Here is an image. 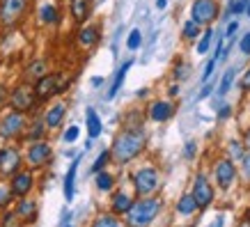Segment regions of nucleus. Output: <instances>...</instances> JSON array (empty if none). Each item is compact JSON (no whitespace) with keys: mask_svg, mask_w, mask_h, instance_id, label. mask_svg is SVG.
<instances>
[{"mask_svg":"<svg viewBox=\"0 0 250 227\" xmlns=\"http://www.w3.org/2000/svg\"><path fill=\"white\" fill-rule=\"evenodd\" d=\"M44 133H46V124H44V122H35V124H30V126L25 129V133H23V136L32 143V140H42V138H44Z\"/></svg>","mask_w":250,"mask_h":227,"instance_id":"obj_28","label":"nucleus"},{"mask_svg":"<svg viewBox=\"0 0 250 227\" xmlns=\"http://www.w3.org/2000/svg\"><path fill=\"white\" fill-rule=\"evenodd\" d=\"M229 115H232V108H229V106H223V108H220V113H218L220 120H225V117H229Z\"/></svg>","mask_w":250,"mask_h":227,"instance_id":"obj_43","label":"nucleus"},{"mask_svg":"<svg viewBox=\"0 0 250 227\" xmlns=\"http://www.w3.org/2000/svg\"><path fill=\"white\" fill-rule=\"evenodd\" d=\"M99 37H101L99 25H83V28L76 32V41L81 48H92V46H97Z\"/></svg>","mask_w":250,"mask_h":227,"instance_id":"obj_16","label":"nucleus"},{"mask_svg":"<svg viewBox=\"0 0 250 227\" xmlns=\"http://www.w3.org/2000/svg\"><path fill=\"white\" fill-rule=\"evenodd\" d=\"M246 14H248V19H250V0H248V5H246Z\"/></svg>","mask_w":250,"mask_h":227,"instance_id":"obj_53","label":"nucleus"},{"mask_svg":"<svg viewBox=\"0 0 250 227\" xmlns=\"http://www.w3.org/2000/svg\"><path fill=\"white\" fill-rule=\"evenodd\" d=\"M115 186V177L110 172H106V170H101V172H97V188L99 190H113Z\"/></svg>","mask_w":250,"mask_h":227,"instance_id":"obj_29","label":"nucleus"},{"mask_svg":"<svg viewBox=\"0 0 250 227\" xmlns=\"http://www.w3.org/2000/svg\"><path fill=\"white\" fill-rule=\"evenodd\" d=\"M241 170H243V177L250 179V151H246L241 156Z\"/></svg>","mask_w":250,"mask_h":227,"instance_id":"obj_37","label":"nucleus"},{"mask_svg":"<svg viewBox=\"0 0 250 227\" xmlns=\"http://www.w3.org/2000/svg\"><path fill=\"white\" fill-rule=\"evenodd\" d=\"M236 28H239V23H236V21H232V23L228 25V37H229V39H232V35L236 32Z\"/></svg>","mask_w":250,"mask_h":227,"instance_id":"obj_46","label":"nucleus"},{"mask_svg":"<svg viewBox=\"0 0 250 227\" xmlns=\"http://www.w3.org/2000/svg\"><path fill=\"white\" fill-rule=\"evenodd\" d=\"M108 161H110V151H101V154H99V159L94 161V165H92V172L94 174L101 172V170L108 165Z\"/></svg>","mask_w":250,"mask_h":227,"instance_id":"obj_35","label":"nucleus"},{"mask_svg":"<svg viewBox=\"0 0 250 227\" xmlns=\"http://www.w3.org/2000/svg\"><path fill=\"white\" fill-rule=\"evenodd\" d=\"M131 182H133V188L138 195L147 197L161 186V174L156 167H140L131 174Z\"/></svg>","mask_w":250,"mask_h":227,"instance_id":"obj_5","label":"nucleus"},{"mask_svg":"<svg viewBox=\"0 0 250 227\" xmlns=\"http://www.w3.org/2000/svg\"><path fill=\"white\" fill-rule=\"evenodd\" d=\"M140 44H143V32L133 28L129 32V37H126V46H129V51H136V48H140Z\"/></svg>","mask_w":250,"mask_h":227,"instance_id":"obj_32","label":"nucleus"},{"mask_svg":"<svg viewBox=\"0 0 250 227\" xmlns=\"http://www.w3.org/2000/svg\"><path fill=\"white\" fill-rule=\"evenodd\" d=\"M12 200H14V193H12V186H9V182L0 179V211H5Z\"/></svg>","mask_w":250,"mask_h":227,"instance_id":"obj_27","label":"nucleus"},{"mask_svg":"<svg viewBox=\"0 0 250 227\" xmlns=\"http://www.w3.org/2000/svg\"><path fill=\"white\" fill-rule=\"evenodd\" d=\"M131 64H133V62L129 60V62H124V64H122V67H120V71L115 74V81H113V85H110V90H108L106 99H115V94L120 92L122 83H124V78H126V71H129V69H131Z\"/></svg>","mask_w":250,"mask_h":227,"instance_id":"obj_24","label":"nucleus"},{"mask_svg":"<svg viewBox=\"0 0 250 227\" xmlns=\"http://www.w3.org/2000/svg\"><path fill=\"white\" fill-rule=\"evenodd\" d=\"M161 211V200L147 195L131 205V209L124 213V225L126 227H149L154 218Z\"/></svg>","mask_w":250,"mask_h":227,"instance_id":"obj_2","label":"nucleus"},{"mask_svg":"<svg viewBox=\"0 0 250 227\" xmlns=\"http://www.w3.org/2000/svg\"><path fill=\"white\" fill-rule=\"evenodd\" d=\"M0 151H2V144H0Z\"/></svg>","mask_w":250,"mask_h":227,"instance_id":"obj_54","label":"nucleus"},{"mask_svg":"<svg viewBox=\"0 0 250 227\" xmlns=\"http://www.w3.org/2000/svg\"><path fill=\"white\" fill-rule=\"evenodd\" d=\"M239 48H241V53L250 55V32H248V35H243V39H241V44H239Z\"/></svg>","mask_w":250,"mask_h":227,"instance_id":"obj_41","label":"nucleus"},{"mask_svg":"<svg viewBox=\"0 0 250 227\" xmlns=\"http://www.w3.org/2000/svg\"><path fill=\"white\" fill-rule=\"evenodd\" d=\"M236 179V167L232 159H220L216 163V182L220 188H229Z\"/></svg>","mask_w":250,"mask_h":227,"instance_id":"obj_14","label":"nucleus"},{"mask_svg":"<svg viewBox=\"0 0 250 227\" xmlns=\"http://www.w3.org/2000/svg\"><path fill=\"white\" fill-rule=\"evenodd\" d=\"M182 35H184V39H195L197 35H200V25H197L195 21H186L184 23V28H182Z\"/></svg>","mask_w":250,"mask_h":227,"instance_id":"obj_33","label":"nucleus"},{"mask_svg":"<svg viewBox=\"0 0 250 227\" xmlns=\"http://www.w3.org/2000/svg\"><path fill=\"white\" fill-rule=\"evenodd\" d=\"M30 0H0V25L12 28L21 21L28 12Z\"/></svg>","mask_w":250,"mask_h":227,"instance_id":"obj_7","label":"nucleus"},{"mask_svg":"<svg viewBox=\"0 0 250 227\" xmlns=\"http://www.w3.org/2000/svg\"><path fill=\"white\" fill-rule=\"evenodd\" d=\"M170 94H172V97H177V94H179V87H177V85H172V87H170Z\"/></svg>","mask_w":250,"mask_h":227,"instance_id":"obj_51","label":"nucleus"},{"mask_svg":"<svg viewBox=\"0 0 250 227\" xmlns=\"http://www.w3.org/2000/svg\"><path fill=\"white\" fill-rule=\"evenodd\" d=\"M9 186H12L14 197H25L32 190V186H35V174H32V170H23L21 167L16 174H12Z\"/></svg>","mask_w":250,"mask_h":227,"instance_id":"obj_12","label":"nucleus"},{"mask_svg":"<svg viewBox=\"0 0 250 227\" xmlns=\"http://www.w3.org/2000/svg\"><path fill=\"white\" fill-rule=\"evenodd\" d=\"M78 133H81L78 126H69V129L64 131V143H74V140L78 138Z\"/></svg>","mask_w":250,"mask_h":227,"instance_id":"obj_39","label":"nucleus"},{"mask_svg":"<svg viewBox=\"0 0 250 227\" xmlns=\"http://www.w3.org/2000/svg\"><path fill=\"white\" fill-rule=\"evenodd\" d=\"M239 227H250V218H248V216L241 220V225H239Z\"/></svg>","mask_w":250,"mask_h":227,"instance_id":"obj_52","label":"nucleus"},{"mask_svg":"<svg viewBox=\"0 0 250 227\" xmlns=\"http://www.w3.org/2000/svg\"><path fill=\"white\" fill-rule=\"evenodd\" d=\"M241 87H243V90H250V69H248V71H246V76H243Z\"/></svg>","mask_w":250,"mask_h":227,"instance_id":"obj_44","label":"nucleus"},{"mask_svg":"<svg viewBox=\"0 0 250 227\" xmlns=\"http://www.w3.org/2000/svg\"><path fill=\"white\" fill-rule=\"evenodd\" d=\"M78 161H81V156H78L74 163H71V167H69V172H67V177H64V200L67 202H71L74 200V179H76V170H78Z\"/></svg>","mask_w":250,"mask_h":227,"instance_id":"obj_23","label":"nucleus"},{"mask_svg":"<svg viewBox=\"0 0 250 227\" xmlns=\"http://www.w3.org/2000/svg\"><path fill=\"white\" fill-rule=\"evenodd\" d=\"M64 227H71V225H64Z\"/></svg>","mask_w":250,"mask_h":227,"instance_id":"obj_55","label":"nucleus"},{"mask_svg":"<svg viewBox=\"0 0 250 227\" xmlns=\"http://www.w3.org/2000/svg\"><path fill=\"white\" fill-rule=\"evenodd\" d=\"M156 7H159V9H166L167 7V0H156Z\"/></svg>","mask_w":250,"mask_h":227,"instance_id":"obj_49","label":"nucleus"},{"mask_svg":"<svg viewBox=\"0 0 250 227\" xmlns=\"http://www.w3.org/2000/svg\"><path fill=\"white\" fill-rule=\"evenodd\" d=\"M200 206H197L195 197L193 195H184L179 202H177V213H184V216H193Z\"/></svg>","mask_w":250,"mask_h":227,"instance_id":"obj_25","label":"nucleus"},{"mask_svg":"<svg viewBox=\"0 0 250 227\" xmlns=\"http://www.w3.org/2000/svg\"><path fill=\"white\" fill-rule=\"evenodd\" d=\"M7 94H9L7 87H5V85L0 83V103H5V101H7Z\"/></svg>","mask_w":250,"mask_h":227,"instance_id":"obj_45","label":"nucleus"},{"mask_svg":"<svg viewBox=\"0 0 250 227\" xmlns=\"http://www.w3.org/2000/svg\"><path fill=\"white\" fill-rule=\"evenodd\" d=\"M67 85L69 81L64 78L62 74H46L42 76L39 81H35V97H37V101L42 103V101H48V99H53L58 97L60 92L67 90Z\"/></svg>","mask_w":250,"mask_h":227,"instance_id":"obj_3","label":"nucleus"},{"mask_svg":"<svg viewBox=\"0 0 250 227\" xmlns=\"http://www.w3.org/2000/svg\"><path fill=\"white\" fill-rule=\"evenodd\" d=\"M147 144V136L143 129H124L122 133H117L110 147V159H115L117 165H126L129 161H133L136 156H140Z\"/></svg>","mask_w":250,"mask_h":227,"instance_id":"obj_1","label":"nucleus"},{"mask_svg":"<svg viewBox=\"0 0 250 227\" xmlns=\"http://www.w3.org/2000/svg\"><path fill=\"white\" fill-rule=\"evenodd\" d=\"M14 213H16V218L21 220V225L23 223H25V225H32V223L37 220V216H39V206H37L35 200H30V197L25 195V197H19Z\"/></svg>","mask_w":250,"mask_h":227,"instance_id":"obj_13","label":"nucleus"},{"mask_svg":"<svg viewBox=\"0 0 250 227\" xmlns=\"http://www.w3.org/2000/svg\"><path fill=\"white\" fill-rule=\"evenodd\" d=\"M195 151H197L195 143H186V149H184V156H186V159H193V156H195Z\"/></svg>","mask_w":250,"mask_h":227,"instance_id":"obj_42","label":"nucleus"},{"mask_svg":"<svg viewBox=\"0 0 250 227\" xmlns=\"http://www.w3.org/2000/svg\"><path fill=\"white\" fill-rule=\"evenodd\" d=\"M131 205H133V200H131L124 190H117V193H113V200H110V209H113L115 216H124V213L131 209Z\"/></svg>","mask_w":250,"mask_h":227,"instance_id":"obj_20","label":"nucleus"},{"mask_svg":"<svg viewBox=\"0 0 250 227\" xmlns=\"http://www.w3.org/2000/svg\"><path fill=\"white\" fill-rule=\"evenodd\" d=\"M234 76H236L234 69H228V71H225V76H223V81H220V85H218V94H220V97H225V94L229 92L232 83H234Z\"/></svg>","mask_w":250,"mask_h":227,"instance_id":"obj_30","label":"nucleus"},{"mask_svg":"<svg viewBox=\"0 0 250 227\" xmlns=\"http://www.w3.org/2000/svg\"><path fill=\"white\" fill-rule=\"evenodd\" d=\"M60 7L53 5V2H44V5H39V12H37V19L42 25H55V23H60Z\"/></svg>","mask_w":250,"mask_h":227,"instance_id":"obj_17","label":"nucleus"},{"mask_svg":"<svg viewBox=\"0 0 250 227\" xmlns=\"http://www.w3.org/2000/svg\"><path fill=\"white\" fill-rule=\"evenodd\" d=\"M92 227H126V225H124L115 213H101V216L92 223Z\"/></svg>","mask_w":250,"mask_h":227,"instance_id":"obj_26","label":"nucleus"},{"mask_svg":"<svg viewBox=\"0 0 250 227\" xmlns=\"http://www.w3.org/2000/svg\"><path fill=\"white\" fill-rule=\"evenodd\" d=\"M51 159H53V147L46 143L44 138H42V140H32L30 147H28V154H25L28 165H30L32 170H39V167L48 165Z\"/></svg>","mask_w":250,"mask_h":227,"instance_id":"obj_8","label":"nucleus"},{"mask_svg":"<svg viewBox=\"0 0 250 227\" xmlns=\"http://www.w3.org/2000/svg\"><path fill=\"white\" fill-rule=\"evenodd\" d=\"M216 62H218V60H216V58H211V60L207 62V67H205V74H202V81H205V83H207V81H209V78H211L213 69H216Z\"/></svg>","mask_w":250,"mask_h":227,"instance_id":"obj_38","label":"nucleus"},{"mask_svg":"<svg viewBox=\"0 0 250 227\" xmlns=\"http://www.w3.org/2000/svg\"><path fill=\"white\" fill-rule=\"evenodd\" d=\"M64 115H67V103L64 101H58V103H53V106L46 110L44 115V124H46V129H58L62 122H64Z\"/></svg>","mask_w":250,"mask_h":227,"instance_id":"obj_15","label":"nucleus"},{"mask_svg":"<svg viewBox=\"0 0 250 227\" xmlns=\"http://www.w3.org/2000/svg\"><path fill=\"white\" fill-rule=\"evenodd\" d=\"M211 41H213V30L209 28V30H205V35H202V39H200V44H197V53L205 55L209 48H211Z\"/></svg>","mask_w":250,"mask_h":227,"instance_id":"obj_31","label":"nucleus"},{"mask_svg":"<svg viewBox=\"0 0 250 227\" xmlns=\"http://www.w3.org/2000/svg\"><path fill=\"white\" fill-rule=\"evenodd\" d=\"M101 83H104V78H99V76H97V78H92V85H94V87H99Z\"/></svg>","mask_w":250,"mask_h":227,"instance_id":"obj_50","label":"nucleus"},{"mask_svg":"<svg viewBox=\"0 0 250 227\" xmlns=\"http://www.w3.org/2000/svg\"><path fill=\"white\" fill-rule=\"evenodd\" d=\"M209 92H211V87H209V85H205V87H202V92H200V97H202V99L209 97Z\"/></svg>","mask_w":250,"mask_h":227,"instance_id":"obj_47","label":"nucleus"},{"mask_svg":"<svg viewBox=\"0 0 250 227\" xmlns=\"http://www.w3.org/2000/svg\"><path fill=\"white\" fill-rule=\"evenodd\" d=\"M186 76H188V64H186V62H179V64L174 67V78H177V81H184Z\"/></svg>","mask_w":250,"mask_h":227,"instance_id":"obj_36","label":"nucleus"},{"mask_svg":"<svg viewBox=\"0 0 250 227\" xmlns=\"http://www.w3.org/2000/svg\"><path fill=\"white\" fill-rule=\"evenodd\" d=\"M0 227H21V220L16 218L14 211H5L0 218Z\"/></svg>","mask_w":250,"mask_h":227,"instance_id":"obj_34","label":"nucleus"},{"mask_svg":"<svg viewBox=\"0 0 250 227\" xmlns=\"http://www.w3.org/2000/svg\"><path fill=\"white\" fill-rule=\"evenodd\" d=\"M28 129V120H25V113H19V110H9L7 115L0 117V138L5 140H16L21 138Z\"/></svg>","mask_w":250,"mask_h":227,"instance_id":"obj_6","label":"nucleus"},{"mask_svg":"<svg viewBox=\"0 0 250 227\" xmlns=\"http://www.w3.org/2000/svg\"><path fill=\"white\" fill-rule=\"evenodd\" d=\"M23 159H21V151L16 147H2L0 151V174L2 177H12L21 170Z\"/></svg>","mask_w":250,"mask_h":227,"instance_id":"obj_10","label":"nucleus"},{"mask_svg":"<svg viewBox=\"0 0 250 227\" xmlns=\"http://www.w3.org/2000/svg\"><path fill=\"white\" fill-rule=\"evenodd\" d=\"M90 0H69V12H71V19L76 23H85L90 19Z\"/></svg>","mask_w":250,"mask_h":227,"instance_id":"obj_18","label":"nucleus"},{"mask_svg":"<svg viewBox=\"0 0 250 227\" xmlns=\"http://www.w3.org/2000/svg\"><path fill=\"white\" fill-rule=\"evenodd\" d=\"M241 12H246V2L243 0H234L232 2V7H229V14H241Z\"/></svg>","mask_w":250,"mask_h":227,"instance_id":"obj_40","label":"nucleus"},{"mask_svg":"<svg viewBox=\"0 0 250 227\" xmlns=\"http://www.w3.org/2000/svg\"><path fill=\"white\" fill-rule=\"evenodd\" d=\"M218 19V2L216 0H195L190 7V21L197 25H209Z\"/></svg>","mask_w":250,"mask_h":227,"instance_id":"obj_9","label":"nucleus"},{"mask_svg":"<svg viewBox=\"0 0 250 227\" xmlns=\"http://www.w3.org/2000/svg\"><path fill=\"white\" fill-rule=\"evenodd\" d=\"M174 115V106L170 101H156L149 106V117L154 122H167Z\"/></svg>","mask_w":250,"mask_h":227,"instance_id":"obj_19","label":"nucleus"},{"mask_svg":"<svg viewBox=\"0 0 250 227\" xmlns=\"http://www.w3.org/2000/svg\"><path fill=\"white\" fill-rule=\"evenodd\" d=\"M85 117H87V133H90V140H94V138H99L101 136V131H104V126H101V117L94 113V108H87Z\"/></svg>","mask_w":250,"mask_h":227,"instance_id":"obj_21","label":"nucleus"},{"mask_svg":"<svg viewBox=\"0 0 250 227\" xmlns=\"http://www.w3.org/2000/svg\"><path fill=\"white\" fill-rule=\"evenodd\" d=\"M9 108L19 110V113H32L37 108V97H35V87L30 83H19L14 90L7 94Z\"/></svg>","mask_w":250,"mask_h":227,"instance_id":"obj_4","label":"nucleus"},{"mask_svg":"<svg viewBox=\"0 0 250 227\" xmlns=\"http://www.w3.org/2000/svg\"><path fill=\"white\" fill-rule=\"evenodd\" d=\"M190 195L195 197V202L200 209H207V206L213 202V186L205 174H197L195 177V184H193V193H190Z\"/></svg>","mask_w":250,"mask_h":227,"instance_id":"obj_11","label":"nucleus"},{"mask_svg":"<svg viewBox=\"0 0 250 227\" xmlns=\"http://www.w3.org/2000/svg\"><path fill=\"white\" fill-rule=\"evenodd\" d=\"M243 147L250 151V129H248V133H246V140H243Z\"/></svg>","mask_w":250,"mask_h":227,"instance_id":"obj_48","label":"nucleus"},{"mask_svg":"<svg viewBox=\"0 0 250 227\" xmlns=\"http://www.w3.org/2000/svg\"><path fill=\"white\" fill-rule=\"evenodd\" d=\"M46 74H48V64H46V60H35L25 67V78H28V81H39V78L46 76Z\"/></svg>","mask_w":250,"mask_h":227,"instance_id":"obj_22","label":"nucleus"}]
</instances>
